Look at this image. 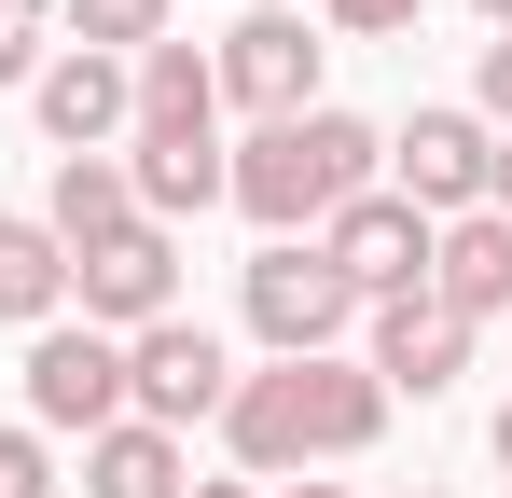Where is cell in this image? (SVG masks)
<instances>
[{"instance_id":"6da1fadb","label":"cell","mask_w":512,"mask_h":498,"mask_svg":"<svg viewBox=\"0 0 512 498\" xmlns=\"http://www.w3.org/2000/svg\"><path fill=\"white\" fill-rule=\"evenodd\" d=\"M374 429H388V388L333 346V360H263V374H236L222 457H236V485H305L319 457H374Z\"/></svg>"},{"instance_id":"7a4b0ae2","label":"cell","mask_w":512,"mask_h":498,"mask_svg":"<svg viewBox=\"0 0 512 498\" xmlns=\"http://www.w3.org/2000/svg\"><path fill=\"white\" fill-rule=\"evenodd\" d=\"M374 180H388V139L319 97L291 125H250V153H222V208H250L263 236H319L346 194H374Z\"/></svg>"},{"instance_id":"3957f363","label":"cell","mask_w":512,"mask_h":498,"mask_svg":"<svg viewBox=\"0 0 512 498\" xmlns=\"http://www.w3.org/2000/svg\"><path fill=\"white\" fill-rule=\"evenodd\" d=\"M236 305H250L263 360H333L346 332H360V291L319 263V236H263V249H250V277H236Z\"/></svg>"},{"instance_id":"277c9868","label":"cell","mask_w":512,"mask_h":498,"mask_svg":"<svg viewBox=\"0 0 512 498\" xmlns=\"http://www.w3.org/2000/svg\"><path fill=\"white\" fill-rule=\"evenodd\" d=\"M319 56H333V42L277 0V14H236V28L208 42V83H222L236 111H263V125H291V111H319Z\"/></svg>"},{"instance_id":"5b68a950","label":"cell","mask_w":512,"mask_h":498,"mask_svg":"<svg viewBox=\"0 0 512 498\" xmlns=\"http://www.w3.org/2000/svg\"><path fill=\"white\" fill-rule=\"evenodd\" d=\"M429 236H443V222H416V208L374 180V194H346L333 222H319V263H333L360 305H402V291H429Z\"/></svg>"},{"instance_id":"8992f818","label":"cell","mask_w":512,"mask_h":498,"mask_svg":"<svg viewBox=\"0 0 512 498\" xmlns=\"http://www.w3.org/2000/svg\"><path fill=\"white\" fill-rule=\"evenodd\" d=\"M236 402V360H222V332L208 319H153L125 332V415H153V429H194V415Z\"/></svg>"},{"instance_id":"52a82bcc","label":"cell","mask_w":512,"mask_h":498,"mask_svg":"<svg viewBox=\"0 0 512 498\" xmlns=\"http://www.w3.org/2000/svg\"><path fill=\"white\" fill-rule=\"evenodd\" d=\"M70 291H84V332H153V319H180V236L167 222H125V236H97L84 263H70Z\"/></svg>"},{"instance_id":"ba28073f","label":"cell","mask_w":512,"mask_h":498,"mask_svg":"<svg viewBox=\"0 0 512 498\" xmlns=\"http://www.w3.org/2000/svg\"><path fill=\"white\" fill-rule=\"evenodd\" d=\"M28 429H125V346L84 319H56V332H28Z\"/></svg>"},{"instance_id":"9c48e42d","label":"cell","mask_w":512,"mask_h":498,"mask_svg":"<svg viewBox=\"0 0 512 498\" xmlns=\"http://www.w3.org/2000/svg\"><path fill=\"white\" fill-rule=\"evenodd\" d=\"M485 153H499V139H485L471 111H416V125L388 139V194H402L416 222H471V208H485Z\"/></svg>"},{"instance_id":"30bf717a","label":"cell","mask_w":512,"mask_h":498,"mask_svg":"<svg viewBox=\"0 0 512 498\" xmlns=\"http://www.w3.org/2000/svg\"><path fill=\"white\" fill-rule=\"evenodd\" d=\"M360 374H374L388 402H443V388L471 374V332L443 319L429 291H402V305H360Z\"/></svg>"},{"instance_id":"8fae6325","label":"cell","mask_w":512,"mask_h":498,"mask_svg":"<svg viewBox=\"0 0 512 498\" xmlns=\"http://www.w3.org/2000/svg\"><path fill=\"white\" fill-rule=\"evenodd\" d=\"M125 194H139V222H194V208H222V125H125Z\"/></svg>"},{"instance_id":"7c38bea8","label":"cell","mask_w":512,"mask_h":498,"mask_svg":"<svg viewBox=\"0 0 512 498\" xmlns=\"http://www.w3.org/2000/svg\"><path fill=\"white\" fill-rule=\"evenodd\" d=\"M28 97H42V139H56V153H111V139L139 125L125 56H84V42H70V56H42V83H28Z\"/></svg>"},{"instance_id":"4fadbf2b","label":"cell","mask_w":512,"mask_h":498,"mask_svg":"<svg viewBox=\"0 0 512 498\" xmlns=\"http://www.w3.org/2000/svg\"><path fill=\"white\" fill-rule=\"evenodd\" d=\"M429 305H443L457 332L512 319V222H499V208H471V222H443V236H429Z\"/></svg>"},{"instance_id":"5bb4252c","label":"cell","mask_w":512,"mask_h":498,"mask_svg":"<svg viewBox=\"0 0 512 498\" xmlns=\"http://www.w3.org/2000/svg\"><path fill=\"white\" fill-rule=\"evenodd\" d=\"M139 222V194H125V153H56V194H42V236L84 263L97 236H125Z\"/></svg>"},{"instance_id":"9a60e30c","label":"cell","mask_w":512,"mask_h":498,"mask_svg":"<svg viewBox=\"0 0 512 498\" xmlns=\"http://www.w3.org/2000/svg\"><path fill=\"white\" fill-rule=\"evenodd\" d=\"M84 498H180V429H153V415L97 429L84 443Z\"/></svg>"},{"instance_id":"2e32d148","label":"cell","mask_w":512,"mask_h":498,"mask_svg":"<svg viewBox=\"0 0 512 498\" xmlns=\"http://www.w3.org/2000/svg\"><path fill=\"white\" fill-rule=\"evenodd\" d=\"M56 305H70V249L42 236V222H0V319L56 332Z\"/></svg>"},{"instance_id":"e0dca14e","label":"cell","mask_w":512,"mask_h":498,"mask_svg":"<svg viewBox=\"0 0 512 498\" xmlns=\"http://www.w3.org/2000/svg\"><path fill=\"white\" fill-rule=\"evenodd\" d=\"M125 83H139V125H222V83H208V56H194V42L125 56Z\"/></svg>"},{"instance_id":"ac0fdd59","label":"cell","mask_w":512,"mask_h":498,"mask_svg":"<svg viewBox=\"0 0 512 498\" xmlns=\"http://www.w3.org/2000/svg\"><path fill=\"white\" fill-rule=\"evenodd\" d=\"M70 28H84V56H153L167 42V0H56Z\"/></svg>"},{"instance_id":"d6986e66","label":"cell","mask_w":512,"mask_h":498,"mask_svg":"<svg viewBox=\"0 0 512 498\" xmlns=\"http://www.w3.org/2000/svg\"><path fill=\"white\" fill-rule=\"evenodd\" d=\"M416 14H429V0H319V28H333V42H402Z\"/></svg>"},{"instance_id":"ffe728a7","label":"cell","mask_w":512,"mask_h":498,"mask_svg":"<svg viewBox=\"0 0 512 498\" xmlns=\"http://www.w3.org/2000/svg\"><path fill=\"white\" fill-rule=\"evenodd\" d=\"M471 125H485V139H512V28L485 42V70H471Z\"/></svg>"},{"instance_id":"44dd1931","label":"cell","mask_w":512,"mask_h":498,"mask_svg":"<svg viewBox=\"0 0 512 498\" xmlns=\"http://www.w3.org/2000/svg\"><path fill=\"white\" fill-rule=\"evenodd\" d=\"M0 83H42V0H0Z\"/></svg>"},{"instance_id":"7402d4cb","label":"cell","mask_w":512,"mask_h":498,"mask_svg":"<svg viewBox=\"0 0 512 498\" xmlns=\"http://www.w3.org/2000/svg\"><path fill=\"white\" fill-rule=\"evenodd\" d=\"M0 498H56V457H42V429H0Z\"/></svg>"},{"instance_id":"603a6c76","label":"cell","mask_w":512,"mask_h":498,"mask_svg":"<svg viewBox=\"0 0 512 498\" xmlns=\"http://www.w3.org/2000/svg\"><path fill=\"white\" fill-rule=\"evenodd\" d=\"M485 208H499V222H512V139H499V153H485Z\"/></svg>"},{"instance_id":"cb8c5ba5","label":"cell","mask_w":512,"mask_h":498,"mask_svg":"<svg viewBox=\"0 0 512 498\" xmlns=\"http://www.w3.org/2000/svg\"><path fill=\"white\" fill-rule=\"evenodd\" d=\"M499 471H512V402H499Z\"/></svg>"},{"instance_id":"d4e9b609","label":"cell","mask_w":512,"mask_h":498,"mask_svg":"<svg viewBox=\"0 0 512 498\" xmlns=\"http://www.w3.org/2000/svg\"><path fill=\"white\" fill-rule=\"evenodd\" d=\"M194 498H263V485H194Z\"/></svg>"},{"instance_id":"484cf974","label":"cell","mask_w":512,"mask_h":498,"mask_svg":"<svg viewBox=\"0 0 512 498\" xmlns=\"http://www.w3.org/2000/svg\"><path fill=\"white\" fill-rule=\"evenodd\" d=\"M277 498H346V485H277Z\"/></svg>"},{"instance_id":"4316f807","label":"cell","mask_w":512,"mask_h":498,"mask_svg":"<svg viewBox=\"0 0 512 498\" xmlns=\"http://www.w3.org/2000/svg\"><path fill=\"white\" fill-rule=\"evenodd\" d=\"M485 28H512V0H485Z\"/></svg>"},{"instance_id":"83f0119b","label":"cell","mask_w":512,"mask_h":498,"mask_svg":"<svg viewBox=\"0 0 512 498\" xmlns=\"http://www.w3.org/2000/svg\"><path fill=\"white\" fill-rule=\"evenodd\" d=\"M236 14H277V0H236Z\"/></svg>"},{"instance_id":"f1b7e54d","label":"cell","mask_w":512,"mask_h":498,"mask_svg":"<svg viewBox=\"0 0 512 498\" xmlns=\"http://www.w3.org/2000/svg\"><path fill=\"white\" fill-rule=\"evenodd\" d=\"M402 498H443V485H402Z\"/></svg>"}]
</instances>
